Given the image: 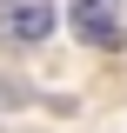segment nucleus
I'll return each instance as SVG.
<instances>
[{
  "label": "nucleus",
  "mask_w": 127,
  "mask_h": 133,
  "mask_svg": "<svg viewBox=\"0 0 127 133\" xmlns=\"http://www.w3.org/2000/svg\"><path fill=\"white\" fill-rule=\"evenodd\" d=\"M54 33V0H0V40L7 47H40Z\"/></svg>",
  "instance_id": "f257e3e1"
},
{
  "label": "nucleus",
  "mask_w": 127,
  "mask_h": 133,
  "mask_svg": "<svg viewBox=\"0 0 127 133\" xmlns=\"http://www.w3.org/2000/svg\"><path fill=\"white\" fill-rule=\"evenodd\" d=\"M74 33L87 47H120L127 40V0H74Z\"/></svg>",
  "instance_id": "f03ea898"
}]
</instances>
